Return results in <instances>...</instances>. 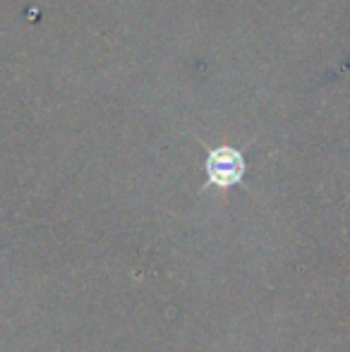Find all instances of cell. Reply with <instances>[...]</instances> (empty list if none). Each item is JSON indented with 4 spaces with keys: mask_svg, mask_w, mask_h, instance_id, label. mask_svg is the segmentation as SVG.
I'll return each instance as SVG.
<instances>
[{
    "mask_svg": "<svg viewBox=\"0 0 350 352\" xmlns=\"http://www.w3.org/2000/svg\"><path fill=\"white\" fill-rule=\"evenodd\" d=\"M206 173H209V180L219 187H228L243 177L245 173V161L235 148H216L211 151L209 161H206Z\"/></svg>",
    "mask_w": 350,
    "mask_h": 352,
    "instance_id": "6da1fadb",
    "label": "cell"
}]
</instances>
